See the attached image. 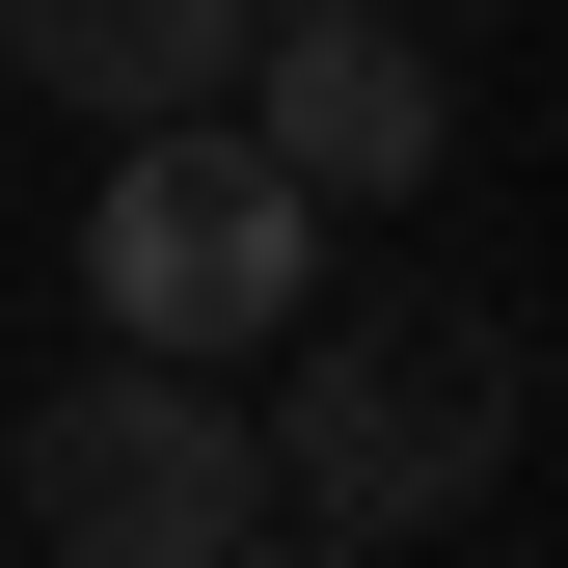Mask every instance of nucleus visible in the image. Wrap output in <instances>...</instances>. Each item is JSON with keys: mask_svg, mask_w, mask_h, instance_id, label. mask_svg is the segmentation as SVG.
I'll return each instance as SVG.
<instances>
[{"mask_svg": "<svg viewBox=\"0 0 568 568\" xmlns=\"http://www.w3.org/2000/svg\"><path fill=\"white\" fill-rule=\"evenodd\" d=\"M515 434H541V352L487 325V298H298V352H271V406H244L271 515H352V541L487 515Z\"/></svg>", "mask_w": 568, "mask_h": 568, "instance_id": "nucleus-1", "label": "nucleus"}, {"mask_svg": "<svg viewBox=\"0 0 568 568\" xmlns=\"http://www.w3.org/2000/svg\"><path fill=\"white\" fill-rule=\"evenodd\" d=\"M0 515H28L54 568H217V541H271L244 379H190V352H82V379L0 434Z\"/></svg>", "mask_w": 568, "mask_h": 568, "instance_id": "nucleus-2", "label": "nucleus"}, {"mask_svg": "<svg viewBox=\"0 0 568 568\" xmlns=\"http://www.w3.org/2000/svg\"><path fill=\"white\" fill-rule=\"evenodd\" d=\"M298 190L244 163L217 109H163V135H109V217H82V298H109V352H190V379H217L244 325H298Z\"/></svg>", "mask_w": 568, "mask_h": 568, "instance_id": "nucleus-3", "label": "nucleus"}, {"mask_svg": "<svg viewBox=\"0 0 568 568\" xmlns=\"http://www.w3.org/2000/svg\"><path fill=\"white\" fill-rule=\"evenodd\" d=\"M217 568H379V541H217Z\"/></svg>", "mask_w": 568, "mask_h": 568, "instance_id": "nucleus-6", "label": "nucleus"}, {"mask_svg": "<svg viewBox=\"0 0 568 568\" xmlns=\"http://www.w3.org/2000/svg\"><path fill=\"white\" fill-rule=\"evenodd\" d=\"M0 82L163 135V109H217V82H244V0H0Z\"/></svg>", "mask_w": 568, "mask_h": 568, "instance_id": "nucleus-5", "label": "nucleus"}, {"mask_svg": "<svg viewBox=\"0 0 568 568\" xmlns=\"http://www.w3.org/2000/svg\"><path fill=\"white\" fill-rule=\"evenodd\" d=\"M217 135L325 217V190H434V163H460V82H434L406 0H244V109H217Z\"/></svg>", "mask_w": 568, "mask_h": 568, "instance_id": "nucleus-4", "label": "nucleus"}]
</instances>
